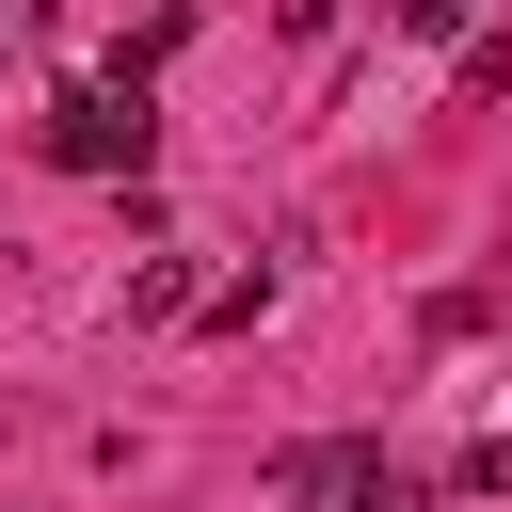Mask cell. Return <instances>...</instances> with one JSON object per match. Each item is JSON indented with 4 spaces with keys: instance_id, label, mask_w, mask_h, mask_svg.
<instances>
[{
    "instance_id": "6da1fadb",
    "label": "cell",
    "mask_w": 512,
    "mask_h": 512,
    "mask_svg": "<svg viewBox=\"0 0 512 512\" xmlns=\"http://www.w3.org/2000/svg\"><path fill=\"white\" fill-rule=\"evenodd\" d=\"M48 160H64V176H112V192H128V176L160 160V96H144L128 64H112V80H64V96H48Z\"/></svg>"
},
{
    "instance_id": "7a4b0ae2",
    "label": "cell",
    "mask_w": 512,
    "mask_h": 512,
    "mask_svg": "<svg viewBox=\"0 0 512 512\" xmlns=\"http://www.w3.org/2000/svg\"><path fill=\"white\" fill-rule=\"evenodd\" d=\"M272 512H416V480L368 432H304V448H272Z\"/></svg>"
},
{
    "instance_id": "3957f363",
    "label": "cell",
    "mask_w": 512,
    "mask_h": 512,
    "mask_svg": "<svg viewBox=\"0 0 512 512\" xmlns=\"http://www.w3.org/2000/svg\"><path fill=\"white\" fill-rule=\"evenodd\" d=\"M128 320L160 336V320H208V256H144L128 272Z\"/></svg>"
},
{
    "instance_id": "277c9868",
    "label": "cell",
    "mask_w": 512,
    "mask_h": 512,
    "mask_svg": "<svg viewBox=\"0 0 512 512\" xmlns=\"http://www.w3.org/2000/svg\"><path fill=\"white\" fill-rule=\"evenodd\" d=\"M384 32H400V48H464V32H480V0H384Z\"/></svg>"
},
{
    "instance_id": "5b68a950",
    "label": "cell",
    "mask_w": 512,
    "mask_h": 512,
    "mask_svg": "<svg viewBox=\"0 0 512 512\" xmlns=\"http://www.w3.org/2000/svg\"><path fill=\"white\" fill-rule=\"evenodd\" d=\"M0 32H16V16H0Z\"/></svg>"
}]
</instances>
